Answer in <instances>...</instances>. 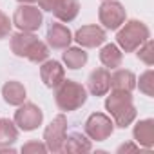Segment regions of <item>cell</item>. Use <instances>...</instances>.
<instances>
[{
    "mask_svg": "<svg viewBox=\"0 0 154 154\" xmlns=\"http://www.w3.org/2000/svg\"><path fill=\"white\" fill-rule=\"evenodd\" d=\"M11 51L17 56L27 58L33 63H42L49 58L47 44L38 40L35 33H26V31H20L11 36Z\"/></svg>",
    "mask_w": 154,
    "mask_h": 154,
    "instance_id": "obj_1",
    "label": "cell"
},
{
    "mask_svg": "<svg viewBox=\"0 0 154 154\" xmlns=\"http://www.w3.org/2000/svg\"><path fill=\"white\" fill-rule=\"evenodd\" d=\"M105 109L111 114V120L114 122V125L122 127V129L129 127L136 120V114H138L134 102H132V96L127 91L112 89V93L105 100Z\"/></svg>",
    "mask_w": 154,
    "mask_h": 154,
    "instance_id": "obj_2",
    "label": "cell"
},
{
    "mask_svg": "<svg viewBox=\"0 0 154 154\" xmlns=\"http://www.w3.org/2000/svg\"><path fill=\"white\" fill-rule=\"evenodd\" d=\"M54 102L58 105L60 111H76L80 109L85 102H87V89L74 82V80H65L56 87V93H54Z\"/></svg>",
    "mask_w": 154,
    "mask_h": 154,
    "instance_id": "obj_3",
    "label": "cell"
},
{
    "mask_svg": "<svg viewBox=\"0 0 154 154\" xmlns=\"http://www.w3.org/2000/svg\"><path fill=\"white\" fill-rule=\"evenodd\" d=\"M122 26L123 27L118 31L116 42H118V47H122L125 53H134L145 40L150 38L149 27L140 20H129V22H123Z\"/></svg>",
    "mask_w": 154,
    "mask_h": 154,
    "instance_id": "obj_4",
    "label": "cell"
},
{
    "mask_svg": "<svg viewBox=\"0 0 154 154\" xmlns=\"http://www.w3.org/2000/svg\"><path fill=\"white\" fill-rule=\"evenodd\" d=\"M44 17L42 9H38L33 4H20L13 15V26H17L20 31L26 33H35L42 27Z\"/></svg>",
    "mask_w": 154,
    "mask_h": 154,
    "instance_id": "obj_5",
    "label": "cell"
},
{
    "mask_svg": "<svg viewBox=\"0 0 154 154\" xmlns=\"http://www.w3.org/2000/svg\"><path fill=\"white\" fill-rule=\"evenodd\" d=\"M67 134V118L65 114H58L44 131V143L49 152H62V145Z\"/></svg>",
    "mask_w": 154,
    "mask_h": 154,
    "instance_id": "obj_6",
    "label": "cell"
},
{
    "mask_svg": "<svg viewBox=\"0 0 154 154\" xmlns=\"http://www.w3.org/2000/svg\"><path fill=\"white\" fill-rule=\"evenodd\" d=\"M98 18L105 29L114 31L122 27V24L127 18V13H125V8L116 0H103V4L98 9Z\"/></svg>",
    "mask_w": 154,
    "mask_h": 154,
    "instance_id": "obj_7",
    "label": "cell"
},
{
    "mask_svg": "<svg viewBox=\"0 0 154 154\" xmlns=\"http://www.w3.org/2000/svg\"><path fill=\"white\" fill-rule=\"evenodd\" d=\"M15 125L20 129V131H35L38 129V125H42L44 122V112L38 105L27 102V103H22L18 105V111L15 112Z\"/></svg>",
    "mask_w": 154,
    "mask_h": 154,
    "instance_id": "obj_8",
    "label": "cell"
},
{
    "mask_svg": "<svg viewBox=\"0 0 154 154\" xmlns=\"http://www.w3.org/2000/svg\"><path fill=\"white\" fill-rule=\"evenodd\" d=\"M114 131V122L103 112H93L85 122V134L91 140L105 141Z\"/></svg>",
    "mask_w": 154,
    "mask_h": 154,
    "instance_id": "obj_9",
    "label": "cell"
},
{
    "mask_svg": "<svg viewBox=\"0 0 154 154\" xmlns=\"http://www.w3.org/2000/svg\"><path fill=\"white\" fill-rule=\"evenodd\" d=\"M74 40L78 42L80 47H87V49H93V47H98L102 45L105 40H107V35L105 31L96 26V24H89V26H84L76 31L74 35Z\"/></svg>",
    "mask_w": 154,
    "mask_h": 154,
    "instance_id": "obj_10",
    "label": "cell"
},
{
    "mask_svg": "<svg viewBox=\"0 0 154 154\" xmlns=\"http://www.w3.org/2000/svg\"><path fill=\"white\" fill-rule=\"evenodd\" d=\"M40 78L45 87L56 89L65 78V69L56 60H45L42 62V67H40Z\"/></svg>",
    "mask_w": 154,
    "mask_h": 154,
    "instance_id": "obj_11",
    "label": "cell"
},
{
    "mask_svg": "<svg viewBox=\"0 0 154 154\" xmlns=\"http://www.w3.org/2000/svg\"><path fill=\"white\" fill-rule=\"evenodd\" d=\"M72 42V35L69 31L67 26L60 24V22H53L47 29V45L54 51H63L69 47V44Z\"/></svg>",
    "mask_w": 154,
    "mask_h": 154,
    "instance_id": "obj_12",
    "label": "cell"
},
{
    "mask_svg": "<svg viewBox=\"0 0 154 154\" xmlns=\"http://www.w3.org/2000/svg\"><path fill=\"white\" fill-rule=\"evenodd\" d=\"M87 89L93 96H105L111 89V72L105 67H98L91 71L87 78Z\"/></svg>",
    "mask_w": 154,
    "mask_h": 154,
    "instance_id": "obj_13",
    "label": "cell"
},
{
    "mask_svg": "<svg viewBox=\"0 0 154 154\" xmlns=\"http://www.w3.org/2000/svg\"><path fill=\"white\" fill-rule=\"evenodd\" d=\"M132 136H134V141H136L140 147L150 149V147L154 145V120H152V118L140 120V122L134 125Z\"/></svg>",
    "mask_w": 154,
    "mask_h": 154,
    "instance_id": "obj_14",
    "label": "cell"
},
{
    "mask_svg": "<svg viewBox=\"0 0 154 154\" xmlns=\"http://www.w3.org/2000/svg\"><path fill=\"white\" fill-rule=\"evenodd\" d=\"M91 149H93L91 140H87L82 132L65 134V140L62 145V152H69V154H82V152H89Z\"/></svg>",
    "mask_w": 154,
    "mask_h": 154,
    "instance_id": "obj_15",
    "label": "cell"
},
{
    "mask_svg": "<svg viewBox=\"0 0 154 154\" xmlns=\"http://www.w3.org/2000/svg\"><path fill=\"white\" fill-rule=\"evenodd\" d=\"M111 87L116 91H127L132 93V89L136 87V76L132 71L129 69H114V72L111 74Z\"/></svg>",
    "mask_w": 154,
    "mask_h": 154,
    "instance_id": "obj_16",
    "label": "cell"
},
{
    "mask_svg": "<svg viewBox=\"0 0 154 154\" xmlns=\"http://www.w3.org/2000/svg\"><path fill=\"white\" fill-rule=\"evenodd\" d=\"M2 96L9 105H22L26 102V87L17 80H9L2 87Z\"/></svg>",
    "mask_w": 154,
    "mask_h": 154,
    "instance_id": "obj_17",
    "label": "cell"
},
{
    "mask_svg": "<svg viewBox=\"0 0 154 154\" xmlns=\"http://www.w3.org/2000/svg\"><path fill=\"white\" fill-rule=\"evenodd\" d=\"M100 62L109 69H116L123 62V53L116 44H105L100 51Z\"/></svg>",
    "mask_w": 154,
    "mask_h": 154,
    "instance_id": "obj_18",
    "label": "cell"
},
{
    "mask_svg": "<svg viewBox=\"0 0 154 154\" xmlns=\"http://www.w3.org/2000/svg\"><path fill=\"white\" fill-rule=\"evenodd\" d=\"M80 13V2L78 0H62L58 8L53 11V15L60 22H72Z\"/></svg>",
    "mask_w": 154,
    "mask_h": 154,
    "instance_id": "obj_19",
    "label": "cell"
},
{
    "mask_svg": "<svg viewBox=\"0 0 154 154\" xmlns=\"http://www.w3.org/2000/svg\"><path fill=\"white\" fill-rule=\"evenodd\" d=\"M63 63L67 65V69H80L87 63V53L84 51V47H67L63 49Z\"/></svg>",
    "mask_w": 154,
    "mask_h": 154,
    "instance_id": "obj_20",
    "label": "cell"
},
{
    "mask_svg": "<svg viewBox=\"0 0 154 154\" xmlns=\"http://www.w3.org/2000/svg\"><path fill=\"white\" fill-rule=\"evenodd\" d=\"M18 140V127L9 118H0V147H11Z\"/></svg>",
    "mask_w": 154,
    "mask_h": 154,
    "instance_id": "obj_21",
    "label": "cell"
},
{
    "mask_svg": "<svg viewBox=\"0 0 154 154\" xmlns=\"http://www.w3.org/2000/svg\"><path fill=\"white\" fill-rule=\"evenodd\" d=\"M136 51H138L136 54H138V58H140L141 62H145L147 65H152V63H154V53H152V51H154V44H152L150 38L145 40Z\"/></svg>",
    "mask_w": 154,
    "mask_h": 154,
    "instance_id": "obj_22",
    "label": "cell"
},
{
    "mask_svg": "<svg viewBox=\"0 0 154 154\" xmlns=\"http://www.w3.org/2000/svg\"><path fill=\"white\" fill-rule=\"evenodd\" d=\"M152 71L149 69V71H145L141 76H140V91L143 93V94H147V96H152L154 94V91H152Z\"/></svg>",
    "mask_w": 154,
    "mask_h": 154,
    "instance_id": "obj_23",
    "label": "cell"
},
{
    "mask_svg": "<svg viewBox=\"0 0 154 154\" xmlns=\"http://www.w3.org/2000/svg\"><path fill=\"white\" fill-rule=\"evenodd\" d=\"M11 27H13V20H9L8 15H4L2 11H0V40L6 38V36H9Z\"/></svg>",
    "mask_w": 154,
    "mask_h": 154,
    "instance_id": "obj_24",
    "label": "cell"
},
{
    "mask_svg": "<svg viewBox=\"0 0 154 154\" xmlns=\"http://www.w3.org/2000/svg\"><path fill=\"white\" fill-rule=\"evenodd\" d=\"M22 152L24 154H31V152H47V147H45V143H42V141H29V143H26L24 147H22Z\"/></svg>",
    "mask_w": 154,
    "mask_h": 154,
    "instance_id": "obj_25",
    "label": "cell"
},
{
    "mask_svg": "<svg viewBox=\"0 0 154 154\" xmlns=\"http://www.w3.org/2000/svg\"><path fill=\"white\" fill-rule=\"evenodd\" d=\"M38 2V8L42 9V11H54L56 8H58V4L62 2V0H36Z\"/></svg>",
    "mask_w": 154,
    "mask_h": 154,
    "instance_id": "obj_26",
    "label": "cell"
},
{
    "mask_svg": "<svg viewBox=\"0 0 154 154\" xmlns=\"http://www.w3.org/2000/svg\"><path fill=\"white\" fill-rule=\"evenodd\" d=\"M129 150H140L138 143H123L118 147V152H129Z\"/></svg>",
    "mask_w": 154,
    "mask_h": 154,
    "instance_id": "obj_27",
    "label": "cell"
},
{
    "mask_svg": "<svg viewBox=\"0 0 154 154\" xmlns=\"http://www.w3.org/2000/svg\"><path fill=\"white\" fill-rule=\"evenodd\" d=\"M17 2H20V4H33V2H36V0H17Z\"/></svg>",
    "mask_w": 154,
    "mask_h": 154,
    "instance_id": "obj_28",
    "label": "cell"
}]
</instances>
